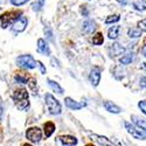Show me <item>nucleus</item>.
Returning a JSON list of instances; mask_svg holds the SVG:
<instances>
[{"instance_id":"f257e3e1","label":"nucleus","mask_w":146,"mask_h":146,"mask_svg":"<svg viewBox=\"0 0 146 146\" xmlns=\"http://www.w3.org/2000/svg\"><path fill=\"white\" fill-rule=\"evenodd\" d=\"M13 101L17 109L21 111H26L29 109V100H28V91L25 88L17 89L13 94Z\"/></svg>"},{"instance_id":"f03ea898","label":"nucleus","mask_w":146,"mask_h":146,"mask_svg":"<svg viewBox=\"0 0 146 146\" xmlns=\"http://www.w3.org/2000/svg\"><path fill=\"white\" fill-rule=\"evenodd\" d=\"M44 101H46V105L48 108L49 113H52V115H60L61 113V111H62L61 104L52 94H46L44 95Z\"/></svg>"},{"instance_id":"7ed1b4c3","label":"nucleus","mask_w":146,"mask_h":146,"mask_svg":"<svg viewBox=\"0 0 146 146\" xmlns=\"http://www.w3.org/2000/svg\"><path fill=\"white\" fill-rule=\"evenodd\" d=\"M21 15V11H7L5 13L0 15V23H1L3 28H7L8 25H11L12 22H14Z\"/></svg>"},{"instance_id":"20e7f679","label":"nucleus","mask_w":146,"mask_h":146,"mask_svg":"<svg viewBox=\"0 0 146 146\" xmlns=\"http://www.w3.org/2000/svg\"><path fill=\"white\" fill-rule=\"evenodd\" d=\"M15 62L19 67L25 68V69H34L38 66V62L34 60V57L32 55H20L19 57H17Z\"/></svg>"},{"instance_id":"39448f33","label":"nucleus","mask_w":146,"mask_h":146,"mask_svg":"<svg viewBox=\"0 0 146 146\" xmlns=\"http://www.w3.org/2000/svg\"><path fill=\"white\" fill-rule=\"evenodd\" d=\"M124 125H125L127 132L132 137H135L136 139H139V140H146V133L144 131H141L140 129L136 127L135 125H132L131 123H129V121H125Z\"/></svg>"},{"instance_id":"423d86ee","label":"nucleus","mask_w":146,"mask_h":146,"mask_svg":"<svg viewBox=\"0 0 146 146\" xmlns=\"http://www.w3.org/2000/svg\"><path fill=\"white\" fill-rule=\"evenodd\" d=\"M26 138L32 143H39L42 138V131L39 127H29L26 132Z\"/></svg>"},{"instance_id":"0eeeda50","label":"nucleus","mask_w":146,"mask_h":146,"mask_svg":"<svg viewBox=\"0 0 146 146\" xmlns=\"http://www.w3.org/2000/svg\"><path fill=\"white\" fill-rule=\"evenodd\" d=\"M27 25H28V19L26 17H20L12 23V31L15 33H21L26 29Z\"/></svg>"},{"instance_id":"6e6552de","label":"nucleus","mask_w":146,"mask_h":146,"mask_svg":"<svg viewBox=\"0 0 146 146\" xmlns=\"http://www.w3.org/2000/svg\"><path fill=\"white\" fill-rule=\"evenodd\" d=\"M125 53V48L121 47L119 43H112L110 47H109V54H110L111 57H116L119 55H123Z\"/></svg>"},{"instance_id":"1a4fd4ad","label":"nucleus","mask_w":146,"mask_h":146,"mask_svg":"<svg viewBox=\"0 0 146 146\" xmlns=\"http://www.w3.org/2000/svg\"><path fill=\"white\" fill-rule=\"evenodd\" d=\"M38 53L46 55V56H49L50 55V49H49V46H48L47 41L44 39H39L38 40V48H36Z\"/></svg>"},{"instance_id":"9d476101","label":"nucleus","mask_w":146,"mask_h":146,"mask_svg":"<svg viewBox=\"0 0 146 146\" xmlns=\"http://www.w3.org/2000/svg\"><path fill=\"white\" fill-rule=\"evenodd\" d=\"M89 80H90V83L92 84L94 87L98 86L100 81H101V69H100V68H94V69L90 71Z\"/></svg>"},{"instance_id":"9b49d317","label":"nucleus","mask_w":146,"mask_h":146,"mask_svg":"<svg viewBox=\"0 0 146 146\" xmlns=\"http://www.w3.org/2000/svg\"><path fill=\"white\" fill-rule=\"evenodd\" d=\"M64 103H66V105H67L69 109H71V110H81L82 108H84V106L87 105V103L76 102V101H74L72 98H70V97H66Z\"/></svg>"},{"instance_id":"f8f14e48","label":"nucleus","mask_w":146,"mask_h":146,"mask_svg":"<svg viewBox=\"0 0 146 146\" xmlns=\"http://www.w3.org/2000/svg\"><path fill=\"white\" fill-rule=\"evenodd\" d=\"M104 108H105L106 111L111 112V113H120V112H121V109H120L118 105H116L115 103L110 102V101L104 102Z\"/></svg>"},{"instance_id":"ddd939ff","label":"nucleus","mask_w":146,"mask_h":146,"mask_svg":"<svg viewBox=\"0 0 146 146\" xmlns=\"http://www.w3.org/2000/svg\"><path fill=\"white\" fill-rule=\"evenodd\" d=\"M91 138L97 141L98 144L103 145V146H115L112 141H110L106 137H103V136H98V135H91Z\"/></svg>"},{"instance_id":"4468645a","label":"nucleus","mask_w":146,"mask_h":146,"mask_svg":"<svg viewBox=\"0 0 146 146\" xmlns=\"http://www.w3.org/2000/svg\"><path fill=\"white\" fill-rule=\"evenodd\" d=\"M60 141L62 143L64 146H74L77 144V139L72 136H61Z\"/></svg>"},{"instance_id":"2eb2a0df","label":"nucleus","mask_w":146,"mask_h":146,"mask_svg":"<svg viewBox=\"0 0 146 146\" xmlns=\"http://www.w3.org/2000/svg\"><path fill=\"white\" fill-rule=\"evenodd\" d=\"M131 119L133 120V123H135L138 127L141 129V131H145V132H146V119L140 118L139 116H136V115H133V116L131 117Z\"/></svg>"},{"instance_id":"dca6fc26","label":"nucleus","mask_w":146,"mask_h":146,"mask_svg":"<svg viewBox=\"0 0 146 146\" xmlns=\"http://www.w3.org/2000/svg\"><path fill=\"white\" fill-rule=\"evenodd\" d=\"M133 60H135V53H133V52H129V53L124 54L123 56L119 58V62H120L121 64L126 66V64H130Z\"/></svg>"},{"instance_id":"f3484780","label":"nucleus","mask_w":146,"mask_h":146,"mask_svg":"<svg viewBox=\"0 0 146 146\" xmlns=\"http://www.w3.org/2000/svg\"><path fill=\"white\" fill-rule=\"evenodd\" d=\"M83 32L84 33H92L96 29V23L92 20H87L83 22Z\"/></svg>"},{"instance_id":"a211bd4d","label":"nucleus","mask_w":146,"mask_h":146,"mask_svg":"<svg viewBox=\"0 0 146 146\" xmlns=\"http://www.w3.org/2000/svg\"><path fill=\"white\" fill-rule=\"evenodd\" d=\"M43 129H44V136L47 138H49L55 131V124L52 123V121H47V123L43 125Z\"/></svg>"},{"instance_id":"6ab92c4d","label":"nucleus","mask_w":146,"mask_h":146,"mask_svg":"<svg viewBox=\"0 0 146 146\" xmlns=\"http://www.w3.org/2000/svg\"><path fill=\"white\" fill-rule=\"evenodd\" d=\"M119 32H120V27L119 26H112L109 28L108 31V36L110 40H116L119 35Z\"/></svg>"},{"instance_id":"aec40b11","label":"nucleus","mask_w":146,"mask_h":146,"mask_svg":"<svg viewBox=\"0 0 146 146\" xmlns=\"http://www.w3.org/2000/svg\"><path fill=\"white\" fill-rule=\"evenodd\" d=\"M47 83H48V86H49L55 92H57V94H60V95L63 94V88L61 87L57 82H55V81H53V80H50V78H48V80H47Z\"/></svg>"},{"instance_id":"412c9836","label":"nucleus","mask_w":146,"mask_h":146,"mask_svg":"<svg viewBox=\"0 0 146 146\" xmlns=\"http://www.w3.org/2000/svg\"><path fill=\"white\" fill-rule=\"evenodd\" d=\"M15 81L19 82V83H22V84L28 83V81H29V75L26 74V72H18V74L15 75Z\"/></svg>"},{"instance_id":"4be33fe9","label":"nucleus","mask_w":146,"mask_h":146,"mask_svg":"<svg viewBox=\"0 0 146 146\" xmlns=\"http://www.w3.org/2000/svg\"><path fill=\"white\" fill-rule=\"evenodd\" d=\"M133 8H136L137 11H140V12H144L146 11V1L145 0H136L133 1Z\"/></svg>"},{"instance_id":"5701e85b","label":"nucleus","mask_w":146,"mask_h":146,"mask_svg":"<svg viewBox=\"0 0 146 146\" xmlns=\"http://www.w3.org/2000/svg\"><path fill=\"white\" fill-rule=\"evenodd\" d=\"M43 4H44V0H32L31 6L34 12H39L43 7Z\"/></svg>"},{"instance_id":"b1692460","label":"nucleus","mask_w":146,"mask_h":146,"mask_svg":"<svg viewBox=\"0 0 146 146\" xmlns=\"http://www.w3.org/2000/svg\"><path fill=\"white\" fill-rule=\"evenodd\" d=\"M141 34H143V32H141L139 28H131V29H129V32H127V35H129L130 39L140 38Z\"/></svg>"},{"instance_id":"393cba45","label":"nucleus","mask_w":146,"mask_h":146,"mask_svg":"<svg viewBox=\"0 0 146 146\" xmlns=\"http://www.w3.org/2000/svg\"><path fill=\"white\" fill-rule=\"evenodd\" d=\"M104 42V38H103V34L102 33H97L94 38H92V43L96 44V46H100V44H103Z\"/></svg>"},{"instance_id":"a878e982","label":"nucleus","mask_w":146,"mask_h":146,"mask_svg":"<svg viewBox=\"0 0 146 146\" xmlns=\"http://www.w3.org/2000/svg\"><path fill=\"white\" fill-rule=\"evenodd\" d=\"M119 20H120L119 14H113V15H110L105 19V23H113V22H117Z\"/></svg>"},{"instance_id":"bb28decb","label":"nucleus","mask_w":146,"mask_h":146,"mask_svg":"<svg viewBox=\"0 0 146 146\" xmlns=\"http://www.w3.org/2000/svg\"><path fill=\"white\" fill-rule=\"evenodd\" d=\"M28 86H29V88H31V90L34 92V94H36V82H35V80L34 78H31L29 81H28Z\"/></svg>"},{"instance_id":"cd10ccee","label":"nucleus","mask_w":146,"mask_h":146,"mask_svg":"<svg viewBox=\"0 0 146 146\" xmlns=\"http://www.w3.org/2000/svg\"><path fill=\"white\" fill-rule=\"evenodd\" d=\"M11 3H12V5H14V6H22V5H25L26 3H28V0H11Z\"/></svg>"},{"instance_id":"c85d7f7f","label":"nucleus","mask_w":146,"mask_h":146,"mask_svg":"<svg viewBox=\"0 0 146 146\" xmlns=\"http://www.w3.org/2000/svg\"><path fill=\"white\" fill-rule=\"evenodd\" d=\"M138 26H139V29H140L141 32H146V19L139 21V22H138Z\"/></svg>"},{"instance_id":"c756f323","label":"nucleus","mask_w":146,"mask_h":146,"mask_svg":"<svg viewBox=\"0 0 146 146\" xmlns=\"http://www.w3.org/2000/svg\"><path fill=\"white\" fill-rule=\"evenodd\" d=\"M138 106H139L140 110L146 115V101H140V102L138 103Z\"/></svg>"},{"instance_id":"7c9ffc66","label":"nucleus","mask_w":146,"mask_h":146,"mask_svg":"<svg viewBox=\"0 0 146 146\" xmlns=\"http://www.w3.org/2000/svg\"><path fill=\"white\" fill-rule=\"evenodd\" d=\"M140 87L141 88H146V77L145 76L140 77Z\"/></svg>"},{"instance_id":"2f4dec72","label":"nucleus","mask_w":146,"mask_h":146,"mask_svg":"<svg viewBox=\"0 0 146 146\" xmlns=\"http://www.w3.org/2000/svg\"><path fill=\"white\" fill-rule=\"evenodd\" d=\"M38 66H39V67H40V69H41V74H46V68H44V66L40 62V61L38 62Z\"/></svg>"},{"instance_id":"473e14b6","label":"nucleus","mask_w":146,"mask_h":146,"mask_svg":"<svg viewBox=\"0 0 146 146\" xmlns=\"http://www.w3.org/2000/svg\"><path fill=\"white\" fill-rule=\"evenodd\" d=\"M81 12H82V14L83 15H88V11H87V7H84V6H81Z\"/></svg>"},{"instance_id":"72a5a7b5","label":"nucleus","mask_w":146,"mask_h":146,"mask_svg":"<svg viewBox=\"0 0 146 146\" xmlns=\"http://www.w3.org/2000/svg\"><path fill=\"white\" fill-rule=\"evenodd\" d=\"M117 1H118L119 4H121V5H126V3H127V0H117Z\"/></svg>"},{"instance_id":"f704fd0d","label":"nucleus","mask_w":146,"mask_h":146,"mask_svg":"<svg viewBox=\"0 0 146 146\" xmlns=\"http://www.w3.org/2000/svg\"><path fill=\"white\" fill-rule=\"evenodd\" d=\"M143 54H144V56L146 57V46H144V48H143Z\"/></svg>"},{"instance_id":"c9c22d12","label":"nucleus","mask_w":146,"mask_h":146,"mask_svg":"<svg viewBox=\"0 0 146 146\" xmlns=\"http://www.w3.org/2000/svg\"><path fill=\"white\" fill-rule=\"evenodd\" d=\"M1 115H3V109H1V106H0V118H1Z\"/></svg>"},{"instance_id":"e433bc0d","label":"nucleus","mask_w":146,"mask_h":146,"mask_svg":"<svg viewBox=\"0 0 146 146\" xmlns=\"http://www.w3.org/2000/svg\"><path fill=\"white\" fill-rule=\"evenodd\" d=\"M86 146H95V145H92V144H87Z\"/></svg>"},{"instance_id":"4c0bfd02","label":"nucleus","mask_w":146,"mask_h":146,"mask_svg":"<svg viewBox=\"0 0 146 146\" xmlns=\"http://www.w3.org/2000/svg\"><path fill=\"white\" fill-rule=\"evenodd\" d=\"M23 146H32V145H31V144H25Z\"/></svg>"}]
</instances>
